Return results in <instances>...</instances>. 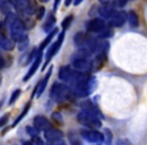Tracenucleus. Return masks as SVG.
<instances>
[{
	"label": "nucleus",
	"mask_w": 147,
	"mask_h": 145,
	"mask_svg": "<svg viewBox=\"0 0 147 145\" xmlns=\"http://www.w3.org/2000/svg\"><path fill=\"white\" fill-rule=\"evenodd\" d=\"M81 107H82L83 111H85V112H88V113H90V114L95 115V116H98L99 118H100V117L102 118L103 117V115L101 114L100 109H99L95 104H93L91 101H86V102L82 103Z\"/></svg>",
	"instance_id": "f3484780"
},
{
	"label": "nucleus",
	"mask_w": 147,
	"mask_h": 145,
	"mask_svg": "<svg viewBox=\"0 0 147 145\" xmlns=\"http://www.w3.org/2000/svg\"><path fill=\"white\" fill-rule=\"evenodd\" d=\"M82 136L87 141L92 143H102L104 141V134L96 130H86L81 132Z\"/></svg>",
	"instance_id": "9b49d317"
},
{
	"label": "nucleus",
	"mask_w": 147,
	"mask_h": 145,
	"mask_svg": "<svg viewBox=\"0 0 147 145\" xmlns=\"http://www.w3.org/2000/svg\"><path fill=\"white\" fill-rule=\"evenodd\" d=\"M113 30L111 28H109V27H106L105 29H103L102 31H101L100 33L98 34V36H99V38H102V39H104V38H109V37H111V36H113Z\"/></svg>",
	"instance_id": "393cba45"
},
{
	"label": "nucleus",
	"mask_w": 147,
	"mask_h": 145,
	"mask_svg": "<svg viewBox=\"0 0 147 145\" xmlns=\"http://www.w3.org/2000/svg\"><path fill=\"white\" fill-rule=\"evenodd\" d=\"M91 36H92V35H91L90 33L80 31V32H78L74 36V42H75V45H76L79 49H86Z\"/></svg>",
	"instance_id": "f8f14e48"
},
{
	"label": "nucleus",
	"mask_w": 147,
	"mask_h": 145,
	"mask_svg": "<svg viewBox=\"0 0 147 145\" xmlns=\"http://www.w3.org/2000/svg\"><path fill=\"white\" fill-rule=\"evenodd\" d=\"M114 5H103L101 8H99V14L105 18H110V16L115 12Z\"/></svg>",
	"instance_id": "6ab92c4d"
},
{
	"label": "nucleus",
	"mask_w": 147,
	"mask_h": 145,
	"mask_svg": "<svg viewBox=\"0 0 147 145\" xmlns=\"http://www.w3.org/2000/svg\"><path fill=\"white\" fill-rule=\"evenodd\" d=\"M5 37H6V35H5V24L4 22H0V45Z\"/></svg>",
	"instance_id": "c756f323"
},
{
	"label": "nucleus",
	"mask_w": 147,
	"mask_h": 145,
	"mask_svg": "<svg viewBox=\"0 0 147 145\" xmlns=\"http://www.w3.org/2000/svg\"><path fill=\"white\" fill-rule=\"evenodd\" d=\"M10 2H8V1H6L5 0L4 2L1 4V6H0V10H1V12L3 13V14L7 15L9 14V13H11V7H10Z\"/></svg>",
	"instance_id": "a878e982"
},
{
	"label": "nucleus",
	"mask_w": 147,
	"mask_h": 145,
	"mask_svg": "<svg viewBox=\"0 0 147 145\" xmlns=\"http://www.w3.org/2000/svg\"><path fill=\"white\" fill-rule=\"evenodd\" d=\"M87 74L85 71H80L75 69L74 67H71L69 65L61 67L59 71V78L63 82L73 83L74 85L78 83L81 79L86 77Z\"/></svg>",
	"instance_id": "20e7f679"
},
{
	"label": "nucleus",
	"mask_w": 147,
	"mask_h": 145,
	"mask_svg": "<svg viewBox=\"0 0 147 145\" xmlns=\"http://www.w3.org/2000/svg\"><path fill=\"white\" fill-rule=\"evenodd\" d=\"M127 18H128L129 23H130V25L132 27H137L139 25L138 15L136 14L135 11H133V10L129 11L128 14H127Z\"/></svg>",
	"instance_id": "412c9836"
},
{
	"label": "nucleus",
	"mask_w": 147,
	"mask_h": 145,
	"mask_svg": "<svg viewBox=\"0 0 147 145\" xmlns=\"http://www.w3.org/2000/svg\"><path fill=\"white\" fill-rule=\"evenodd\" d=\"M27 45H28V38H26V39H24V40L18 42V47H19L20 51H24V49H26Z\"/></svg>",
	"instance_id": "7c9ffc66"
},
{
	"label": "nucleus",
	"mask_w": 147,
	"mask_h": 145,
	"mask_svg": "<svg viewBox=\"0 0 147 145\" xmlns=\"http://www.w3.org/2000/svg\"><path fill=\"white\" fill-rule=\"evenodd\" d=\"M69 93H71V90H69V88L67 85L63 84V83L57 82L51 87L49 96H51V98L55 102L59 103V102H63V100H65L69 97Z\"/></svg>",
	"instance_id": "423d86ee"
},
{
	"label": "nucleus",
	"mask_w": 147,
	"mask_h": 145,
	"mask_svg": "<svg viewBox=\"0 0 147 145\" xmlns=\"http://www.w3.org/2000/svg\"><path fill=\"white\" fill-rule=\"evenodd\" d=\"M73 20H74V15L73 14H69V15H67V16L65 17V18L63 19V21H61V27H63V31L67 30V29L69 28V26H71Z\"/></svg>",
	"instance_id": "b1692460"
},
{
	"label": "nucleus",
	"mask_w": 147,
	"mask_h": 145,
	"mask_svg": "<svg viewBox=\"0 0 147 145\" xmlns=\"http://www.w3.org/2000/svg\"><path fill=\"white\" fill-rule=\"evenodd\" d=\"M65 31L61 32L59 34V36H57V40H55V42L49 47V49H47V53H45V65H43V67H42V69H45V67H47V65H49V63L51 61V59H53V57L57 53V51H59L63 40H65Z\"/></svg>",
	"instance_id": "6e6552de"
},
{
	"label": "nucleus",
	"mask_w": 147,
	"mask_h": 145,
	"mask_svg": "<svg viewBox=\"0 0 147 145\" xmlns=\"http://www.w3.org/2000/svg\"><path fill=\"white\" fill-rule=\"evenodd\" d=\"M9 2L21 14L32 15L38 8L36 3L32 0H9Z\"/></svg>",
	"instance_id": "39448f33"
},
{
	"label": "nucleus",
	"mask_w": 147,
	"mask_h": 145,
	"mask_svg": "<svg viewBox=\"0 0 147 145\" xmlns=\"http://www.w3.org/2000/svg\"><path fill=\"white\" fill-rule=\"evenodd\" d=\"M99 1L102 5H114L115 6L114 0H99Z\"/></svg>",
	"instance_id": "72a5a7b5"
},
{
	"label": "nucleus",
	"mask_w": 147,
	"mask_h": 145,
	"mask_svg": "<svg viewBox=\"0 0 147 145\" xmlns=\"http://www.w3.org/2000/svg\"><path fill=\"white\" fill-rule=\"evenodd\" d=\"M77 119H78V122L80 124L84 125V126L88 127V128L98 129L102 126V122H101L100 118L98 116H95V115L85 112V111H82L81 113H79L78 116H77Z\"/></svg>",
	"instance_id": "0eeeda50"
},
{
	"label": "nucleus",
	"mask_w": 147,
	"mask_h": 145,
	"mask_svg": "<svg viewBox=\"0 0 147 145\" xmlns=\"http://www.w3.org/2000/svg\"><path fill=\"white\" fill-rule=\"evenodd\" d=\"M32 143L34 145H43V141L41 140V139L39 138L37 135H35V136H32Z\"/></svg>",
	"instance_id": "2f4dec72"
},
{
	"label": "nucleus",
	"mask_w": 147,
	"mask_h": 145,
	"mask_svg": "<svg viewBox=\"0 0 147 145\" xmlns=\"http://www.w3.org/2000/svg\"><path fill=\"white\" fill-rule=\"evenodd\" d=\"M20 93H21V91L19 90V89H16V90H15L14 92L12 93V95H11L10 100H9L8 104L9 105H12L13 103H15V101H16L17 99H18V97L20 96Z\"/></svg>",
	"instance_id": "cd10ccee"
},
{
	"label": "nucleus",
	"mask_w": 147,
	"mask_h": 145,
	"mask_svg": "<svg viewBox=\"0 0 147 145\" xmlns=\"http://www.w3.org/2000/svg\"><path fill=\"white\" fill-rule=\"evenodd\" d=\"M127 19V13L125 11H115L109 18V24L114 27H121L124 25Z\"/></svg>",
	"instance_id": "9d476101"
},
{
	"label": "nucleus",
	"mask_w": 147,
	"mask_h": 145,
	"mask_svg": "<svg viewBox=\"0 0 147 145\" xmlns=\"http://www.w3.org/2000/svg\"><path fill=\"white\" fill-rule=\"evenodd\" d=\"M97 87L96 77L87 75L83 79H81L78 83L75 84V94L78 97H88L95 91Z\"/></svg>",
	"instance_id": "7ed1b4c3"
},
{
	"label": "nucleus",
	"mask_w": 147,
	"mask_h": 145,
	"mask_svg": "<svg viewBox=\"0 0 147 145\" xmlns=\"http://www.w3.org/2000/svg\"><path fill=\"white\" fill-rule=\"evenodd\" d=\"M55 24V17L53 15V13H49V16H47V20H45V24H43L42 28L43 30L47 33H49V31H51L53 29V25Z\"/></svg>",
	"instance_id": "aec40b11"
},
{
	"label": "nucleus",
	"mask_w": 147,
	"mask_h": 145,
	"mask_svg": "<svg viewBox=\"0 0 147 145\" xmlns=\"http://www.w3.org/2000/svg\"><path fill=\"white\" fill-rule=\"evenodd\" d=\"M45 8L43 6H39L36 10V18L38 19V20H40V19H42V17L45 16Z\"/></svg>",
	"instance_id": "c85d7f7f"
},
{
	"label": "nucleus",
	"mask_w": 147,
	"mask_h": 145,
	"mask_svg": "<svg viewBox=\"0 0 147 145\" xmlns=\"http://www.w3.org/2000/svg\"><path fill=\"white\" fill-rule=\"evenodd\" d=\"M91 51L86 49H79L71 59V65L75 69L80 71H87L92 67V61H91Z\"/></svg>",
	"instance_id": "f03ea898"
},
{
	"label": "nucleus",
	"mask_w": 147,
	"mask_h": 145,
	"mask_svg": "<svg viewBox=\"0 0 147 145\" xmlns=\"http://www.w3.org/2000/svg\"><path fill=\"white\" fill-rule=\"evenodd\" d=\"M71 145H82V143H81L79 140H75L71 142Z\"/></svg>",
	"instance_id": "58836bf2"
},
{
	"label": "nucleus",
	"mask_w": 147,
	"mask_h": 145,
	"mask_svg": "<svg viewBox=\"0 0 147 145\" xmlns=\"http://www.w3.org/2000/svg\"><path fill=\"white\" fill-rule=\"evenodd\" d=\"M40 1H42V2H47V1H49V0H40Z\"/></svg>",
	"instance_id": "37998d69"
},
{
	"label": "nucleus",
	"mask_w": 147,
	"mask_h": 145,
	"mask_svg": "<svg viewBox=\"0 0 147 145\" xmlns=\"http://www.w3.org/2000/svg\"><path fill=\"white\" fill-rule=\"evenodd\" d=\"M82 2H83V0H75V1H74V4L76 5V6H78V5L81 4Z\"/></svg>",
	"instance_id": "4c0bfd02"
},
{
	"label": "nucleus",
	"mask_w": 147,
	"mask_h": 145,
	"mask_svg": "<svg viewBox=\"0 0 147 145\" xmlns=\"http://www.w3.org/2000/svg\"><path fill=\"white\" fill-rule=\"evenodd\" d=\"M8 118H9L8 114L3 115V116L1 117V118H0V127L4 126V125L6 124V123H7V120H8Z\"/></svg>",
	"instance_id": "473e14b6"
},
{
	"label": "nucleus",
	"mask_w": 147,
	"mask_h": 145,
	"mask_svg": "<svg viewBox=\"0 0 147 145\" xmlns=\"http://www.w3.org/2000/svg\"><path fill=\"white\" fill-rule=\"evenodd\" d=\"M5 65V61H4V57H2V55H0V69H3Z\"/></svg>",
	"instance_id": "c9c22d12"
},
{
	"label": "nucleus",
	"mask_w": 147,
	"mask_h": 145,
	"mask_svg": "<svg viewBox=\"0 0 147 145\" xmlns=\"http://www.w3.org/2000/svg\"><path fill=\"white\" fill-rule=\"evenodd\" d=\"M51 71H53V67H49V71H47V74L45 75V77L42 79V81L39 83L38 86H37L36 88L34 89V93H33V95L36 94L37 98H39V97H40L41 95L43 94V92H45V88H47V82H49V78H51Z\"/></svg>",
	"instance_id": "dca6fc26"
},
{
	"label": "nucleus",
	"mask_w": 147,
	"mask_h": 145,
	"mask_svg": "<svg viewBox=\"0 0 147 145\" xmlns=\"http://www.w3.org/2000/svg\"><path fill=\"white\" fill-rule=\"evenodd\" d=\"M45 139L49 141V143H51V142L61 140L63 137V134L61 131L53 128V127H49V128H47V130L45 131Z\"/></svg>",
	"instance_id": "4468645a"
},
{
	"label": "nucleus",
	"mask_w": 147,
	"mask_h": 145,
	"mask_svg": "<svg viewBox=\"0 0 147 145\" xmlns=\"http://www.w3.org/2000/svg\"><path fill=\"white\" fill-rule=\"evenodd\" d=\"M6 24L9 25L12 40L16 41V42H20V41L28 38L27 34L25 33L24 22L19 17L15 16L12 12L6 15Z\"/></svg>",
	"instance_id": "f257e3e1"
},
{
	"label": "nucleus",
	"mask_w": 147,
	"mask_h": 145,
	"mask_svg": "<svg viewBox=\"0 0 147 145\" xmlns=\"http://www.w3.org/2000/svg\"><path fill=\"white\" fill-rule=\"evenodd\" d=\"M33 126L36 129L37 131H42V130H47V128L51 127L49 121L45 118V116H36L34 119H33Z\"/></svg>",
	"instance_id": "2eb2a0df"
},
{
	"label": "nucleus",
	"mask_w": 147,
	"mask_h": 145,
	"mask_svg": "<svg viewBox=\"0 0 147 145\" xmlns=\"http://www.w3.org/2000/svg\"><path fill=\"white\" fill-rule=\"evenodd\" d=\"M15 41L12 40V39H9L8 37H5L4 39L2 40V42H1V45H0V47H2L3 49H5V51H12L13 49H14L15 47Z\"/></svg>",
	"instance_id": "4be33fe9"
},
{
	"label": "nucleus",
	"mask_w": 147,
	"mask_h": 145,
	"mask_svg": "<svg viewBox=\"0 0 147 145\" xmlns=\"http://www.w3.org/2000/svg\"><path fill=\"white\" fill-rule=\"evenodd\" d=\"M41 61H42V53L38 51V53H37L36 57H35L34 61H33L32 65H31L30 69H28V71H27V74L25 75V77L23 78V82H27V81H28L29 79H30L31 77H32L33 75L35 74V71H37L38 67L40 65Z\"/></svg>",
	"instance_id": "ddd939ff"
},
{
	"label": "nucleus",
	"mask_w": 147,
	"mask_h": 145,
	"mask_svg": "<svg viewBox=\"0 0 147 145\" xmlns=\"http://www.w3.org/2000/svg\"><path fill=\"white\" fill-rule=\"evenodd\" d=\"M59 3H61V0H55V3H53V11L57 10V7H59Z\"/></svg>",
	"instance_id": "e433bc0d"
},
{
	"label": "nucleus",
	"mask_w": 147,
	"mask_h": 145,
	"mask_svg": "<svg viewBox=\"0 0 147 145\" xmlns=\"http://www.w3.org/2000/svg\"><path fill=\"white\" fill-rule=\"evenodd\" d=\"M30 106H31V103L30 102H28L26 105H25V107L23 108V110H22V112L20 113V115H19L18 117H17V119L16 120L13 122V124H12V127H15L17 124H18L19 122H20L21 120L23 119V117H25V115L27 114V112L29 111V108H30Z\"/></svg>",
	"instance_id": "5701e85b"
},
{
	"label": "nucleus",
	"mask_w": 147,
	"mask_h": 145,
	"mask_svg": "<svg viewBox=\"0 0 147 145\" xmlns=\"http://www.w3.org/2000/svg\"><path fill=\"white\" fill-rule=\"evenodd\" d=\"M104 141L106 142L107 145H111L112 142V133L109 129H105V133H104Z\"/></svg>",
	"instance_id": "bb28decb"
},
{
	"label": "nucleus",
	"mask_w": 147,
	"mask_h": 145,
	"mask_svg": "<svg viewBox=\"0 0 147 145\" xmlns=\"http://www.w3.org/2000/svg\"><path fill=\"white\" fill-rule=\"evenodd\" d=\"M2 104H3V100H1V101H0V108H1V106H2Z\"/></svg>",
	"instance_id": "79ce46f5"
},
{
	"label": "nucleus",
	"mask_w": 147,
	"mask_h": 145,
	"mask_svg": "<svg viewBox=\"0 0 147 145\" xmlns=\"http://www.w3.org/2000/svg\"><path fill=\"white\" fill-rule=\"evenodd\" d=\"M59 32V28L57 27H55V28H53L51 31H49V33H47V36L45 37V39L42 40V42L40 43V45H39V49H38V51H42L43 49H45V47H47V45H49L51 43V41L53 40V38L55 36V34Z\"/></svg>",
	"instance_id": "a211bd4d"
},
{
	"label": "nucleus",
	"mask_w": 147,
	"mask_h": 145,
	"mask_svg": "<svg viewBox=\"0 0 147 145\" xmlns=\"http://www.w3.org/2000/svg\"><path fill=\"white\" fill-rule=\"evenodd\" d=\"M26 131H27V133H28L29 135H31V136H35V135H36V132H37L36 129H35V128H30L29 126L26 127Z\"/></svg>",
	"instance_id": "f704fd0d"
},
{
	"label": "nucleus",
	"mask_w": 147,
	"mask_h": 145,
	"mask_svg": "<svg viewBox=\"0 0 147 145\" xmlns=\"http://www.w3.org/2000/svg\"><path fill=\"white\" fill-rule=\"evenodd\" d=\"M86 28L88 30V32L99 34L103 29L106 28V22H105V20L103 18L95 17V18L91 19L86 23Z\"/></svg>",
	"instance_id": "1a4fd4ad"
},
{
	"label": "nucleus",
	"mask_w": 147,
	"mask_h": 145,
	"mask_svg": "<svg viewBox=\"0 0 147 145\" xmlns=\"http://www.w3.org/2000/svg\"><path fill=\"white\" fill-rule=\"evenodd\" d=\"M23 145H34L32 142H29V141H25L24 143H23Z\"/></svg>",
	"instance_id": "a19ab883"
},
{
	"label": "nucleus",
	"mask_w": 147,
	"mask_h": 145,
	"mask_svg": "<svg viewBox=\"0 0 147 145\" xmlns=\"http://www.w3.org/2000/svg\"><path fill=\"white\" fill-rule=\"evenodd\" d=\"M71 1H73V0H65V6H69V5L71 3Z\"/></svg>",
	"instance_id": "ea45409f"
}]
</instances>
